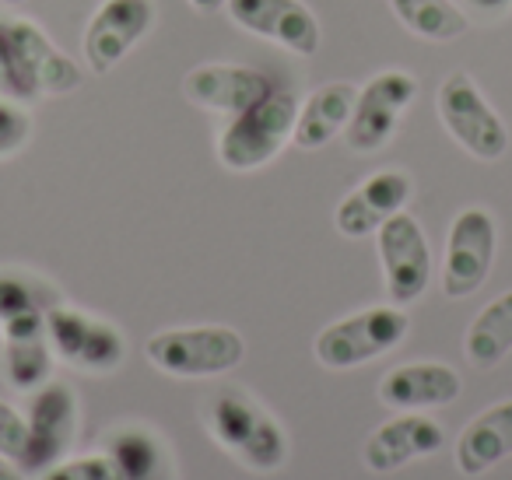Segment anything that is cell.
Segmentation results:
<instances>
[{"label": "cell", "mask_w": 512, "mask_h": 480, "mask_svg": "<svg viewBox=\"0 0 512 480\" xmlns=\"http://www.w3.org/2000/svg\"><path fill=\"white\" fill-rule=\"evenodd\" d=\"M190 4L197 11H218V8H225V0H190Z\"/></svg>", "instance_id": "31"}, {"label": "cell", "mask_w": 512, "mask_h": 480, "mask_svg": "<svg viewBox=\"0 0 512 480\" xmlns=\"http://www.w3.org/2000/svg\"><path fill=\"white\" fill-rule=\"evenodd\" d=\"M32 137V120L25 109H18V102L0 99V158L15 155L29 144Z\"/></svg>", "instance_id": "26"}, {"label": "cell", "mask_w": 512, "mask_h": 480, "mask_svg": "<svg viewBox=\"0 0 512 480\" xmlns=\"http://www.w3.org/2000/svg\"><path fill=\"white\" fill-rule=\"evenodd\" d=\"M4 337V375L15 389L32 393L43 382H50L53 372V344L46 333V312L39 316H22L0 326Z\"/></svg>", "instance_id": "17"}, {"label": "cell", "mask_w": 512, "mask_h": 480, "mask_svg": "<svg viewBox=\"0 0 512 480\" xmlns=\"http://www.w3.org/2000/svg\"><path fill=\"white\" fill-rule=\"evenodd\" d=\"M379 239V260H383L386 295L393 305H411L425 295L432 281V253L421 225L411 214H393L376 232Z\"/></svg>", "instance_id": "10"}, {"label": "cell", "mask_w": 512, "mask_h": 480, "mask_svg": "<svg viewBox=\"0 0 512 480\" xmlns=\"http://www.w3.org/2000/svg\"><path fill=\"white\" fill-rule=\"evenodd\" d=\"M148 361L176 379L225 375L246 358V340L228 326H183L162 330L148 340Z\"/></svg>", "instance_id": "3"}, {"label": "cell", "mask_w": 512, "mask_h": 480, "mask_svg": "<svg viewBox=\"0 0 512 480\" xmlns=\"http://www.w3.org/2000/svg\"><path fill=\"white\" fill-rule=\"evenodd\" d=\"M46 333H50L53 354L81 372H113L127 358V340L106 319H95L81 309L53 305L46 312Z\"/></svg>", "instance_id": "6"}, {"label": "cell", "mask_w": 512, "mask_h": 480, "mask_svg": "<svg viewBox=\"0 0 512 480\" xmlns=\"http://www.w3.org/2000/svg\"><path fill=\"white\" fill-rule=\"evenodd\" d=\"M204 424L221 449L256 473L278 470L288 459L281 424L242 389H218L204 407Z\"/></svg>", "instance_id": "1"}, {"label": "cell", "mask_w": 512, "mask_h": 480, "mask_svg": "<svg viewBox=\"0 0 512 480\" xmlns=\"http://www.w3.org/2000/svg\"><path fill=\"white\" fill-rule=\"evenodd\" d=\"M407 200H411V176L400 169H383L341 200L334 225L344 239H369L393 214L404 211Z\"/></svg>", "instance_id": "15"}, {"label": "cell", "mask_w": 512, "mask_h": 480, "mask_svg": "<svg viewBox=\"0 0 512 480\" xmlns=\"http://www.w3.org/2000/svg\"><path fill=\"white\" fill-rule=\"evenodd\" d=\"M390 8L414 36L432 43H453L467 32V15L453 0H390Z\"/></svg>", "instance_id": "22"}, {"label": "cell", "mask_w": 512, "mask_h": 480, "mask_svg": "<svg viewBox=\"0 0 512 480\" xmlns=\"http://www.w3.org/2000/svg\"><path fill=\"white\" fill-rule=\"evenodd\" d=\"M29 442L22 452V470L46 473L64 459L78 431V396L67 382H43L32 389L29 403Z\"/></svg>", "instance_id": "7"}, {"label": "cell", "mask_w": 512, "mask_h": 480, "mask_svg": "<svg viewBox=\"0 0 512 480\" xmlns=\"http://www.w3.org/2000/svg\"><path fill=\"white\" fill-rule=\"evenodd\" d=\"M155 25V0H102L81 39L95 74H109Z\"/></svg>", "instance_id": "12"}, {"label": "cell", "mask_w": 512, "mask_h": 480, "mask_svg": "<svg viewBox=\"0 0 512 480\" xmlns=\"http://www.w3.org/2000/svg\"><path fill=\"white\" fill-rule=\"evenodd\" d=\"M39 480H123L120 466L113 463V456H78L64 459V463L50 466Z\"/></svg>", "instance_id": "25"}, {"label": "cell", "mask_w": 512, "mask_h": 480, "mask_svg": "<svg viewBox=\"0 0 512 480\" xmlns=\"http://www.w3.org/2000/svg\"><path fill=\"white\" fill-rule=\"evenodd\" d=\"M109 456L120 466L123 480H148L162 466V445L148 431H120L109 442Z\"/></svg>", "instance_id": "24"}, {"label": "cell", "mask_w": 512, "mask_h": 480, "mask_svg": "<svg viewBox=\"0 0 512 480\" xmlns=\"http://www.w3.org/2000/svg\"><path fill=\"white\" fill-rule=\"evenodd\" d=\"M25 442H29V424L11 403L0 400V456H8L11 463H22Z\"/></svg>", "instance_id": "27"}, {"label": "cell", "mask_w": 512, "mask_h": 480, "mask_svg": "<svg viewBox=\"0 0 512 480\" xmlns=\"http://www.w3.org/2000/svg\"><path fill=\"white\" fill-rule=\"evenodd\" d=\"M418 95V81L404 71H383L358 92L351 120L344 127V141L358 155L379 151L393 137L400 123V113L411 106V99Z\"/></svg>", "instance_id": "9"}, {"label": "cell", "mask_w": 512, "mask_h": 480, "mask_svg": "<svg viewBox=\"0 0 512 480\" xmlns=\"http://www.w3.org/2000/svg\"><path fill=\"white\" fill-rule=\"evenodd\" d=\"M460 389V375L449 365L414 361V365H400L379 379V400L393 410H428L453 403L460 396Z\"/></svg>", "instance_id": "18"}, {"label": "cell", "mask_w": 512, "mask_h": 480, "mask_svg": "<svg viewBox=\"0 0 512 480\" xmlns=\"http://www.w3.org/2000/svg\"><path fill=\"white\" fill-rule=\"evenodd\" d=\"M0 4H4V8H22L25 0H0Z\"/></svg>", "instance_id": "32"}, {"label": "cell", "mask_w": 512, "mask_h": 480, "mask_svg": "<svg viewBox=\"0 0 512 480\" xmlns=\"http://www.w3.org/2000/svg\"><path fill=\"white\" fill-rule=\"evenodd\" d=\"M442 445H446V431L432 417L418 414V410H407V414H397L393 421L379 424L372 431L362 456L372 473H393L411 463V459L435 456Z\"/></svg>", "instance_id": "16"}, {"label": "cell", "mask_w": 512, "mask_h": 480, "mask_svg": "<svg viewBox=\"0 0 512 480\" xmlns=\"http://www.w3.org/2000/svg\"><path fill=\"white\" fill-rule=\"evenodd\" d=\"M498 228L484 207H467L449 228L446 260H442V291L446 298H467L488 281L495 263Z\"/></svg>", "instance_id": "8"}, {"label": "cell", "mask_w": 512, "mask_h": 480, "mask_svg": "<svg viewBox=\"0 0 512 480\" xmlns=\"http://www.w3.org/2000/svg\"><path fill=\"white\" fill-rule=\"evenodd\" d=\"M228 15L239 29L285 46L302 57L320 50V22L302 0H225Z\"/></svg>", "instance_id": "13"}, {"label": "cell", "mask_w": 512, "mask_h": 480, "mask_svg": "<svg viewBox=\"0 0 512 480\" xmlns=\"http://www.w3.org/2000/svg\"><path fill=\"white\" fill-rule=\"evenodd\" d=\"M0 99H8V102L36 99L32 88L25 85V78L18 74V64H15V57H11V46H8V39H4V32H0Z\"/></svg>", "instance_id": "28"}, {"label": "cell", "mask_w": 512, "mask_h": 480, "mask_svg": "<svg viewBox=\"0 0 512 480\" xmlns=\"http://www.w3.org/2000/svg\"><path fill=\"white\" fill-rule=\"evenodd\" d=\"M435 106H439V120L449 137L477 162H498L509 151V130L502 116L488 106L467 71H453L442 81Z\"/></svg>", "instance_id": "5"}, {"label": "cell", "mask_w": 512, "mask_h": 480, "mask_svg": "<svg viewBox=\"0 0 512 480\" xmlns=\"http://www.w3.org/2000/svg\"><path fill=\"white\" fill-rule=\"evenodd\" d=\"M463 351L474 368H495L512 351V291L498 295L495 302L477 312L467 340H463Z\"/></svg>", "instance_id": "21"}, {"label": "cell", "mask_w": 512, "mask_h": 480, "mask_svg": "<svg viewBox=\"0 0 512 480\" xmlns=\"http://www.w3.org/2000/svg\"><path fill=\"white\" fill-rule=\"evenodd\" d=\"M407 330H411V319L400 305H372V309L330 323L316 337L313 351L323 368L344 372V368H358L365 361L383 358L407 337Z\"/></svg>", "instance_id": "4"}, {"label": "cell", "mask_w": 512, "mask_h": 480, "mask_svg": "<svg viewBox=\"0 0 512 480\" xmlns=\"http://www.w3.org/2000/svg\"><path fill=\"white\" fill-rule=\"evenodd\" d=\"M299 99L288 88H274L264 102L249 106L246 113L232 116L218 137V158L232 172H253L278 158V151L292 141Z\"/></svg>", "instance_id": "2"}, {"label": "cell", "mask_w": 512, "mask_h": 480, "mask_svg": "<svg viewBox=\"0 0 512 480\" xmlns=\"http://www.w3.org/2000/svg\"><path fill=\"white\" fill-rule=\"evenodd\" d=\"M0 32L8 39L18 74L32 88V95H67L74 88H81L85 71L67 53H60L53 46V39L36 22H29V18H4Z\"/></svg>", "instance_id": "11"}, {"label": "cell", "mask_w": 512, "mask_h": 480, "mask_svg": "<svg viewBox=\"0 0 512 480\" xmlns=\"http://www.w3.org/2000/svg\"><path fill=\"white\" fill-rule=\"evenodd\" d=\"M512 456V400L477 414L456 438V466L463 477H481Z\"/></svg>", "instance_id": "20"}, {"label": "cell", "mask_w": 512, "mask_h": 480, "mask_svg": "<svg viewBox=\"0 0 512 480\" xmlns=\"http://www.w3.org/2000/svg\"><path fill=\"white\" fill-rule=\"evenodd\" d=\"M0 480H25V473L8 456H0Z\"/></svg>", "instance_id": "29"}, {"label": "cell", "mask_w": 512, "mask_h": 480, "mask_svg": "<svg viewBox=\"0 0 512 480\" xmlns=\"http://www.w3.org/2000/svg\"><path fill=\"white\" fill-rule=\"evenodd\" d=\"M278 88V81L271 74L256 71V67H239V64H204L193 67L183 78V92L193 106L211 109L221 116H239L249 106L264 102L267 95Z\"/></svg>", "instance_id": "14"}, {"label": "cell", "mask_w": 512, "mask_h": 480, "mask_svg": "<svg viewBox=\"0 0 512 480\" xmlns=\"http://www.w3.org/2000/svg\"><path fill=\"white\" fill-rule=\"evenodd\" d=\"M60 305V295L36 274L25 270H0V326L22 316H39Z\"/></svg>", "instance_id": "23"}, {"label": "cell", "mask_w": 512, "mask_h": 480, "mask_svg": "<svg viewBox=\"0 0 512 480\" xmlns=\"http://www.w3.org/2000/svg\"><path fill=\"white\" fill-rule=\"evenodd\" d=\"M358 88L348 81H334V85H323L309 95L306 102H299V116H295L292 144L302 151L327 148L337 134H344L351 120V109H355Z\"/></svg>", "instance_id": "19"}, {"label": "cell", "mask_w": 512, "mask_h": 480, "mask_svg": "<svg viewBox=\"0 0 512 480\" xmlns=\"http://www.w3.org/2000/svg\"><path fill=\"white\" fill-rule=\"evenodd\" d=\"M474 8H481V11H505L512 4V0H470Z\"/></svg>", "instance_id": "30"}]
</instances>
